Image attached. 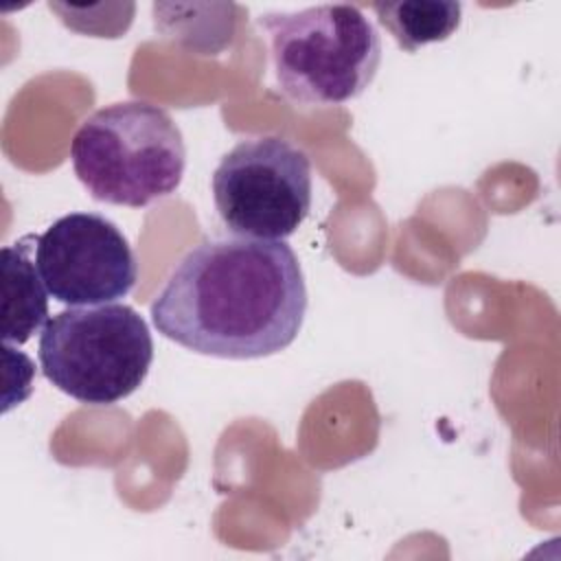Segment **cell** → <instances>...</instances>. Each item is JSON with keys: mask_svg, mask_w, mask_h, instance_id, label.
<instances>
[{"mask_svg": "<svg viewBox=\"0 0 561 561\" xmlns=\"http://www.w3.org/2000/svg\"><path fill=\"white\" fill-rule=\"evenodd\" d=\"M164 337L224 359L285 351L307 313V285L285 241L215 239L188 250L153 298Z\"/></svg>", "mask_w": 561, "mask_h": 561, "instance_id": "cell-1", "label": "cell"}, {"mask_svg": "<svg viewBox=\"0 0 561 561\" xmlns=\"http://www.w3.org/2000/svg\"><path fill=\"white\" fill-rule=\"evenodd\" d=\"M70 160L94 199L142 208L175 193L186 147L167 110L147 101H123L96 110L79 125Z\"/></svg>", "mask_w": 561, "mask_h": 561, "instance_id": "cell-2", "label": "cell"}, {"mask_svg": "<svg viewBox=\"0 0 561 561\" xmlns=\"http://www.w3.org/2000/svg\"><path fill=\"white\" fill-rule=\"evenodd\" d=\"M270 35L280 92L302 105H340L359 96L381 64L375 24L353 4H320L259 18Z\"/></svg>", "mask_w": 561, "mask_h": 561, "instance_id": "cell-3", "label": "cell"}, {"mask_svg": "<svg viewBox=\"0 0 561 561\" xmlns=\"http://www.w3.org/2000/svg\"><path fill=\"white\" fill-rule=\"evenodd\" d=\"M37 355L57 390L88 405H112L145 381L153 340L127 305L70 307L46 320Z\"/></svg>", "mask_w": 561, "mask_h": 561, "instance_id": "cell-4", "label": "cell"}, {"mask_svg": "<svg viewBox=\"0 0 561 561\" xmlns=\"http://www.w3.org/2000/svg\"><path fill=\"white\" fill-rule=\"evenodd\" d=\"M215 208L228 232L283 241L311 208V162L280 136L237 142L213 173Z\"/></svg>", "mask_w": 561, "mask_h": 561, "instance_id": "cell-5", "label": "cell"}, {"mask_svg": "<svg viewBox=\"0 0 561 561\" xmlns=\"http://www.w3.org/2000/svg\"><path fill=\"white\" fill-rule=\"evenodd\" d=\"M35 265L46 291L70 307L125 298L138 278L127 237L96 213H70L37 234Z\"/></svg>", "mask_w": 561, "mask_h": 561, "instance_id": "cell-6", "label": "cell"}, {"mask_svg": "<svg viewBox=\"0 0 561 561\" xmlns=\"http://www.w3.org/2000/svg\"><path fill=\"white\" fill-rule=\"evenodd\" d=\"M35 245L37 234H26L15 243L4 245L0 252V333L4 344H24L48 320V291L31 259Z\"/></svg>", "mask_w": 561, "mask_h": 561, "instance_id": "cell-7", "label": "cell"}, {"mask_svg": "<svg viewBox=\"0 0 561 561\" xmlns=\"http://www.w3.org/2000/svg\"><path fill=\"white\" fill-rule=\"evenodd\" d=\"M373 11L399 48L414 53L425 44L447 39L460 24L462 7L454 0L375 2Z\"/></svg>", "mask_w": 561, "mask_h": 561, "instance_id": "cell-8", "label": "cell"}]
</instances>
